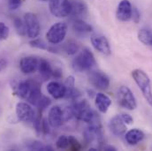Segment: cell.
I'll use <instances>...</instances> for the list:
<instances>
[{
    "instance_id": "obj_27",
    "label": "cell",
    "mask_w": 152,
    "mask_h": 151,
    "mask_svg": "<svg viewBox=\"0 0 152 151\" xmlns=\"http://www.w3.org/2000/svg\"><path fill=\"white\" fill-rule=\"evenodd\" d=\"M64 51L67 54V55H75L78 52L79 50V45L75 42H66L65 45H64V48H63Z\"/></svg>"
},
{
    "instance_id": "obj_3",
    "label": "cell",
    "mask_w": 152,
    "mask_h": 151,
    "mask_svg": "<svg viewBox=\"0 0 152 151\" xmlns=\"http://www.w3.org/2000/svg\"><path fill=\"white\" fill-rule=\"evenodd\" d=\"M96 66V62L93 53L88 48H84L80 53L73 60L72 67L78 73L88 72Z\"/></svg>"
},
{
    "instance_id": "obj_1",
    "label": "cell",
    "mask_w": 152,
    "mask_h": 151,
    "mask_svg": "<svg viewBox=\"0 0 152 151\" xmlns=\"http://www.w3.org/2000/svg\"><path fill=\"white\" fill-rule=\"evenodd\" d=\"M12 88L15 95L33 105H37L42 96L40 85L31 80H21Z\"/></svg>"
},
{
    "instance_id": "obj_20",
    "label": "cell",
    "mask_w": 152,
    "mask_h": 151,
    "mask_svg": "<svg viewBox=\"0 0 152 151\" xmlns=\"http://www.w3.org/2000/svg\"><path fill=\"white\" fill-rule=\"evenodd\" d=\"M95 103H96V106L97 110L102 113H105V112H107L109 107L112 104V100L105 94L98 93L96 95Z\"/></svg>"
},
{
    "instance_id": "obj_7",
    "label": "cell",
    "mask_w": 152,
    "mask_h": 151,
    "mask_svg": "<svg viewBox=\"0 0 152 151\" xmlns=\"http://www.w3.org/2000/svg\"><path fill=\"white\" fill-rule=\"evenodd\" d=\"M49 8L53 16L57 18H65L71 14L72 4L70 0H50Z\"/></svg>"
},
{
    "instance_id": "obj_11",
    "label": "cell",
    "mask_w": 152,
    "mask_h": 151,
    "mask_svg": "<svg viewBox=\"0 0 152 151\" xmlns=\"http://www.w3.org/2000/svg\"><path fill=\"white\" fill-rule=\"evenodd\" d=\"M39 59L34 56L24 57L20 61V69L25 74H30L38 70Z\"/></svg>"
},
{
    "instance_id": "obj_28",
    "label": "cell",
    "mask_w": 152,
    "mask_h": 151,
    "mask_svg": "<svg viewBox=\"0 0 152 151\" xmlns=\"http://www.w3.org/2000/svg\"><path fill=\"white\" fill-rule=\"evenodd\" d=\"M13 22H14V27H15L18 34L22 36H26L27 35V30H26V26H25L24 20L22 21L20 18H15Z\"/></svg>"
},
{
    "instance_id": "obj_29",
    "label": "cell",
    "mask_w": 152,
    "mask_h": 151,
    "mask_svg": "<svg viewBox=\"0 0 152 151\" xmlns=\"http://www.w3.org/2000/svg\"><path fill=\"white\" fill-rule=\"evenodd\" d=\"M9 28L4 22H0V41L6 40L9 36Z\"/></svg>"
},
{
    "instance_id": "obj_40",
    "label": "cell",
    "mask_w": 152,
    "mask_h": 151,
    "mask_svg": "<svg viewBox=\"0 0 152 151\" xmlns=\"http://www.w3.org/2000/svg\"><path fill=\"white\" fill-rule=\"evenodd\" d=\"M41 1H50V0H41Z\"/></svg>"
},
{
    "instance_id": "obj_22",
    "label": "cell",
    "mask_w": 152,
    "mask_h": 151,
    "mask_svg": "<svg viewBox=\"0 0 152 151\" xmlns=\"http://www.w3.org/2000/svg\"><path fill=\"white\" fill-rule=\"evenodd\" d=\"M74 30L80 36H85L93 31V27L81 19H76L73 24Z\"/></svg>"
},
{
    "instance_id": "obj_25",
    "label": "cell",
    "mask_w": 152,
    "mask_h": 151,
    "mask_svg": "<svg viewBox=\"0 0 152 151\" xmlns=\"http://www.w3.org/2000/svg\"><path fill=\"white\" fill-rule=\"evenodd\" d=\"M51 104V100L47 97V96H42V98L40 99V101L38 102V104L36 105L37 107L38 112H39V115L42 113V112L44 110H46L50 105Z\"/></svg>"
},
{
    "instance_id": "obj_33",
    "label": "cell",
    "mask_w": 152,
    "mask_h": 151,
    "mask_svg": "<svg viewBox=\"0 0 152 151\" xmlns=\"http://www.w3.org/2000/svg\"><path fill=\"white\" fill-rule=\"evenodd\" d=\"M22 0H10L9 1V8L11 10H17L21 5Z\"/></svg>"
},
{
    "instance_id": "obj_8",
    "label": "cell",
    "mask_w": 152,
    "mask_h": 151,
    "mask_svg": "<svg viewBox=\"0 0 152 151\" xmlns=\"http://www.w3.org/2000/svg\"><path fill=\"white\" fill-rule=\"evenodd\" d=\"M15 112L17 118L24 123H33L36 118V112L28 103L20 102L16 104Z\"/></svg>"
},
{
    "instance_id": "obj_32",
    "label": "cell",
    "mask_w": 152,
    "mask_h": 151,
    "mask_svg": "<svg viewBox=\"0 0 152 151\" xmlns=\"http://www.w3.org/2000/svg\"><path fill=\"white\" fill-rule=\"evenodd\" d=\"M133 21L134 23H138L140 21L141 19V15H140V12L138 11V9L136 7H133L132 9V18Z\"/></svg>"
},
{
    "instance_id": "obj_35",
    "label": "cell",
    "mask_w": 152,
    "mask_h": 151,
    "mask_svg": "<svg viewBox=\"0 0 152 151\" xmlns=\"http://www.w3.org/2000/svg\"><path fill=\"white\" fill-rule=\"evenodd\" d=\"M120 117H121V118L123 119V121L126 124V125H130V124H132L133 123V117H131V115H129V114H126V113H121L120 114Z\"/></svg>"
},
{
    "instance_id": "obj_13",
    "label": "cell",
    "mask_w": 152,
    "mask_h": 151,
    "mask_svg": "<svg viewBox=\"0 0 152 151\" xmlns=\"http://www.w3.org/2000/svg\"><path fill=\"white\" fill-rule=\"evenodd\" d=\"M48 121L50 126L54 128L60 127L65 122L64 117H63V109L58 105L50 108L49 112V115H48Z\"/></svg>"
},
{
    "instance_id": "obj_24",
    "label": "cell",
    "mask_w": 152,
    "mask_h": 151,
    "mask_svg": "<svg viewBox=\"0 0 152 151\" xmlns=\"http://www.w3.org/2000/svg\"><path fill=\"white\" fill-rule=\"evenodd\" d=\"M152 32L148 29V28H142L139 32H138V39L146 45L150 44V39H151V36Z\"/></svg>"
},
{
    "instance_id": "obj_16",
    "label": "cell",
    "mask_w": 152,
    "mask_h": 151,
    "mask_svg": "<svg viewBox=\"0 0 152 151\" xmlns=\"http://www.w3.org/2000/svg\"><path fill=\"white\" fill-rule=\"evenodd\" d=\"M47 91L53 98L61 99L65 97L66 87L64 84H61L58 81H50L48 83Z\"/></svg>"
},
{
    "instance_id": "obj_4",
    "label": "cell",
    "mask_w": 152,
    "mask_h": 151,
    "mask_svg": "<svg viewBox=\"0 0 152 151\" xmlns=\"http://www.w3.org/2000/svg\"><path fill=\"white\" fill-rule=\"evenodd\" d=\"M132 77L134 80L137 86L139 87V88L142 90L146 101L152 107V91L151 80L149 76L147 75V74L144 71L141 69H135L132 72Z\"/></svg>"
},
{
    "instance_id": "obj_19",
    "label": "cell",
    "mask_w": 152,
    "mask_h": 151,
    "mask_svg": "<svg viewBox=\"0 0 152 151\" xmlns=\"http://www.w3.org/2000/svg\"><path fill=\"white\" fill-rule=\"evenodd\" d=\"M38 72L40 75L44 80H47L50 78H53L54 70L52 69L50 62L45 58H41L39 59V66H38Z\"/></svg>"
},
{
    "instance_id": "obj_21",
    "label": "cell",
    "mask_w": 152,
    "mask_h": 151,
    "mask_svg": "<svg viewBox=\"0 0 152 151\" xmlns=\"http://www.w3.org/2000/svg\"><path fill=\"white\" fill-rule=\"evenodd\" d=\"M144 138V133L142 131L137 128L129 130L125 133V139L129 145H136L142 142Z\"/></svg>"
},
{
    "instance_id": "obj_30",
    "label": "cell",
    "mask_w": 152,
    "mask_h": 151,
    "mask_svg": "<svg viewBox=\"0 0 152 151\" xmlns=\"http://www.w3.org/2000/svg\"><path fill=\"white\" fill-rule=\"evenodd\" d=\"M30 46L34 47V48H37V49H41V50H48V46L47 44L41 39H34L33 41H31L30 42Z\"/></svg>"
},
{
    "instance_id": "obj_10",
    "label": "cell",
    "mask_w": 152,
    "mask_h": 151,
    "mask_svg": "<svg viewBox=\"0 0 152 151\" xmlns=\"http://www.w3.org/2000/svg\"><path fill=\"white\" fill-rule=\"evenodd\" d=\"M24 23L26 26L27 36L32 39L37 37L41 31V25L37 16L33 12H27L24 15Z\"/></svg>"
},
{
    "instance_id": "obj_9",
    "label": "cell",
    "mask_w": 152,
    "mask_h": 151,
    "mask_svg": "<svg viewBox=\"0 0 152 151\" xmlns=\"http://www.w3.org/2000/svg\"><path fill=\"white\" fill-rule=\"evenodd\" d=\"M88 80L93 87L99 90H105L110 86L109 77L99 70L88 71Z\"/></svg>"
},
{
    "instance_id": "obj_18",
    "label": "cell",
    "mask_w": 152,
    "mask_h": 151,
    "mask_svg": "<svg viewBox=\"0 0 152 151\" xmlns=\"http://www.w3.org/2000/svg\"><path fill=\"white\" fill-rule=\"evenodd\" d=\"M75 78L74 76H69L66 78V81H65V87H66V95H65V98L67 99H72V100H75L77 98H79L80 96V93L78 89L75 88Z\"/></svg>"
},
{
    "instance_id": "obj_2",
    "label": "cell",
    "mask_w": 152,
    "mask_h": 151,
    "mask_svg": "<svg viewBox=\"0 0 152 151\" xmlns=\"http://www.w3.org/2000/svg\"><path fill=\"white\" fill-rule=\"evenodd\" d=\"M71 110L75 117L88 124L94 123L100 119L98 114L96 113L91 109L89 104L86 99L80 100L79 98H77L74 100V103L71 105Z\"/></svg>"
},
{
    "instance_id": "obj_36",
    "label": "cell",
    "mask_w": 152,
    "mask_h": 151,
    "mask_svg": "<svg viewBox=\"0 0 152 151\" xmlns=\"http://www.w3.org/2000/svg\"><path fill=\"white\" fill-rule=\"evenodd\" d=\"M7 66V61L4 58H0V73L4 70Z\"/></svg>"
},
{
    "instance_id": "obj_12",
    "label": "cell",
    "mask_w": 152,
    "mask_h": 151,
    "mask_svg": "<svg viewBox=\"0 0 152 151\" xmlns=\"http://www.w3.org/2000/svg\"><path fill=\"white\" fill-rule=\"evenodd\" d=\"M91 43L97 51H99L104 55H110L112 53L109 42L104 36L93 35L91 36Z\"/></svg>"
},
{
    "instance_id": "obj_37",
    "label": "cell",
    "mask_w": 152,
    "mask_h": 151,
    "mask_svg": "<svg viewBox=\"0 0 152 151\" xmlns=\"http://www.w3.org/2000/svg\"><path fill=\"white\" fill-rule=\"evenodd\" d=\"M99 149L102 150H117L116 148H114L113 146H105V144L103 145L102 147H100Z\"/></svg>"
},
{
    "instance_id": "obj_6",
    "label": "cell",
    "mask_w": 152,
    "mask_h": 151,
    "mask_svg": "<svg viewBox=\"0 0 152 151\" xmlns=\"http://www.w3.org/2000/svg\"><path fill=\"white\" fill-rule=\"evenodd\" d=\"M67 33V25L65 22H57L53 24L48 32L46 33V38L51 44L57 45L63 42Z\"/></svg>"
},
{
    "instance_id": "obj_14",
    "label": "cell",
    "mask_w": 152,
    "mask_h": 151,
    "mask_svg": "<svg viewBox=\"0 0 152 151\" xmlns=\"http://www.w3.org/2000/svg\"><path fill=\"white\" fill-rule=\"evenodd\" d=\"M126 124L123 121L120 115H116L109 122V129L116 136L124 135L126 133Z\"/></svg>"
},
{
    "instance_id": "obj_31",
    "label": "cell",
    "mask_w": 152,
    "mask_h": 151,
    "mask_svg": "<svg viewBox=\"0 0 152 151\" xmlns=\"http://www.w3.org/2000/svg\"><path fill=\"white\" fill-rule=\"evenodd\" d=\"M69 142H70L69 150H80L81 149V145L80 144V142L76 140L74 136H72V135L69 136Z\"/></svg>"
},
{
    "instance_id": "obj_15",
    "label": "cell",
    "mask_w": 152,
    "mask_h": 151,
    "mask_svg": "<svg viewBox=\"0 0 152 151\" xmlns=\"http://www.w3.org/2000/svg\"><path fill=\"white\" fill-rule=\"evenodd\" d=\"M132 5L128 0H122L117 9V18L121 21H128L132 18Z\"/></svg>"
},
{
    "instance_id": "obj_5",
    "label": "cell",
    "mask_w": 152,
    "mask_h": 151,
    "mask_svg": "<svg viewBox=\"0 0 152 151\" xmlns=\"http://www.w3.org/2000/svg\"><path fill=\"white\" fill-rule=\"evenodd\" d=\"M117 100L120 106L125 109L133 111L136 108L137 104L133 92L129 88L126 86H121L117 92Z\"/></svg>"
},
{
    "instance_id": "obj_17",
    "label": "cell",
    "mask_w": 152,
    "mask_h": 151,
    "mask_svg": "<svg viewBox=\"0 0 152 151\" xmlns=\"http://www.w3.org/2000/svg\"><path fill=\"white\" fill-rule=\"evenodd\" d=\"M72 4V12L71 14L75 19H80L85 17L88 13L87 4L82 0H71Z\"/></svg>"
},
{
    "instance_id": "obj_26",
    "label": "cell",
    "mask_w": 152,
    "mask_h": 151,
    "mask_svg": "<svg viewBox=\"0 0 152 151\" xmlns=\"http://www.w3.org/2000/svg\"><path fill=\"white\" fill-rule=\"evenodd\" d=\"M28 148L31 150H53L52 147L45 146L42 142L37 141H33L29 144H28Z\"/></svg>"
},
{
    "instance_id": "obj_34",
    "label": "cell",
    "mask_w": 152,
    "mask_h": 151,
    "mask_svg": "<svg viewBox=\"0 0 152 151\" xmlns=\"http://www.w3.org/2000/svg\"><path fill=\"white\" fill-rule=\"evenodd\" d=\"M50 123L46 119H42V132L44 134H47L50 133Z\"/></svg>"
},
{
    "instance_id": "obj_38",
    "label": "cell",
    "mask_w": 152,
    "mask_h": 151,
    "mask_svg": "<svg viewBox=\"0 0 152 151\" xmlns=\"http://www.w3.org/2000/svg\"><path fill=\"white\" fill-rule=\"evenodd\" d=\"M88 96H89L90 97H92V96H94V92H93L92 90H89V89H88Z\"/></svg>"
},
{
    "instance_id": "obj_39",
    "label": "cell",
    "mask_w": 152,
    "mask_h": 151,
    "mask_svg": "<svg viewBox=\"0 0 152 151\" xmlns=\"http://www.w3.org/2000/svg\"><path fill=\"white\" fill-rule=\"evenodd\" d=\"M149 46H152V34L151 36V39H150V44H149Z\"/></svg>"
},
{
    "instance_id": "obj_23",
    "label": "cell",
    "mask_w": 152,
    "mask_h": 151,
    "mask_svg": "<svg viewBox=\"0 0 152 151\" xmlns=\"http://www.w3.org/2000/svg\"><path fill=\"white\" fill-rule=\"evenodd\" d=\"M56 147L58 150H69L70 147L69 136L60 135L56 142Z\"/></svg>"
}]
</instances>
